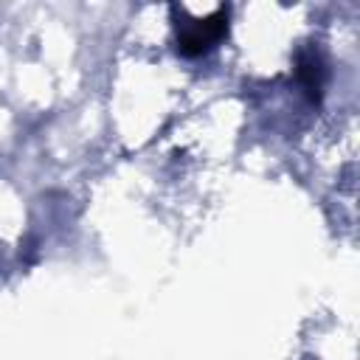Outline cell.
<instances>
[{
  "instance_id": "obj_1",
  "label": "cell",
  "mask_w": 360,
  "mask_h": 360,
  "mask_svg": "<svg viewBox=\"0 0 360 360\" xmlns=\"http://www.w3.org/2000/svg\"><path fill=\"white\" fill-rule=\"evenodd\" d=\"M180 17L183 22H174V28H177V51L183 56H202L211 48H217L219 39L228 34V8H217L202 20H191L183 11Z\"/></svg>"
},
{
  "instance_id": "obj_2",
  "label": "cell",
  "mask_w": 360,
  "mask_h": 360,
  "mask_svg": "<svg viewBox=\"0 0 360 360\" xmlns=\"http://www.w3.org/2000/svg\"><path fill=\"white\" fill-rule=\"evenodd\" d=\"M298 79L304 82L307 93H312L315 98H321V87H323V59L315 51H304L298 53V68H295Z\"/></svg>"
}]
</instances>
